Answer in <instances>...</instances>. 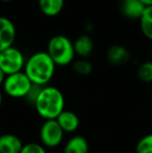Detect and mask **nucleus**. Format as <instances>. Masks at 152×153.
Masks as SVG:
<instances>
[{
    "instance_id": "nucleus-1",
    "label": "nucleus",
    "mask_w": 152,
    "mask_h": 153,
    "mask_svg": "<svg viewBox=\"0 0 152 153\" xmlns=\"http://www.w3.org/2000/svg\"><path fill=\"white\" fill-rule=\"evenodd\" d=\"M55 67L48 53L37 52L25 62L24 73L33 85L44 87L53 77Z\"/></svg>"
},
{
    "instance_id": "nucleus-2",
    "label": "nucleus",
    "mask_w": 152,
    "mask_h": 153,
    "mask_svg": "<svg viewBox=\"0 0 152 153\" xmlns=\"http://www.w3.org/2000/svg\"><path fill=\"white\" fill-rule=\"evenodd\" d=\"M33 106L45 120H56L62 111H65V98L56 88L43 87Z\"/></svg>"
},
{
    "instance_id": "nucleus-3",
    "label": "nucleus",
    "mask_w": 152,
    "mask_h": 153,
    "mask_svg": "<svg viewBox=\"0 0 152 153\" xmlns=\"http://www.w3.org/2000/svg\"><path fill=\"white\" fill-rule=\"evenodd\" d=\"M47 53L54 62L55 66H67L71 64L75 56L74 44L65 36H54L49 40Z\"/></svg>"
},
{
    "instance_id": "nucleus-4",
    "label": "nucleus",
    "mask_w": 152,
    "mask_h": 153,
    "mask_svg": "<svg viewBox=\"0 0 152 153\" xmlns=\"http://www.w3.org/2000/svg\"><path fill=\"white\" fill-rule=\"evenodd\" d=\"M33 83L29 80L27 75L22 72L6 76L3 82V90L5 94L13 98H25L28 92L30 91Z\"/></svg>"
},
{
    "instance_id": "nucleus-5",
    "label": "nucleus",
    "mask_w": 152,
    "mask_h": 153,
    "mask_svg": "<svg viewBox=\"0 0 152 153\" xmlns=\"http://www.w3.org/2000/svg\"><path fill=\"white\" fill-rule=\"evenodd\" d=\"M25 66V59L22 52L16 47H10L0 52V69L6 76L22 72Z\"/></svg>"
},
{
    "instance_id": "nucleus-6",
    "label": "nucleus",
    "mask_w": 152,
    "mask_h": 153,
    "mask_svg": "<svg viewBox=\"0 0 152 153\" xmlns=\"http://www.w3.org/2000/svg\"><path fill=\"white\" fill-rule=\"evenodd\" d=\"M64 131L56 120H46L40 130V139L43 146L48 148L57 147L62 143Z\"/></svg>"
},
{
    "instance_id": "nucleus-7",
    "label": "nucleus",
    "mask_w": 152,
    "mask_h": 153,
    "mask_svg": "<svg viewBox=\"0 0 152 153\" xmlns=\"http://www.w3.org/2000/svg\"><path fill=\"white\" fill-rule=\"evenodd\" d=\"M16 39V27L10 19L0 16V52L13 47Z\"/></svg>"
},
{
    "instance_id": "nucleus-8",
    "label": "nucleus",
    "mask_w": 152,
    "mask_h": 153,
    "mask_svg": "<svg viewBox=\"0 0 152 153\" xmlns=\"http://www.w3.org/2000/svg\"><path fill=\"white\" fill-rule=\"evenodd\" d=\"M23 147L22 141L17 135L5 133L0 137V153H20Z\"/></svg>"
},
{
    "instance_id": "nucleus-9",
    "label": "nucleus",
    "mask_w": 152,
    "mask_h": 153,
    "mask_svg": "<svg viewBox=\"0 0 152 153\" xmlns=\"http://www.w3.org/2000/svg\"><path fill=\"white\" fill-rule=\"evenodd\" d=\"M106 59L114 66H121L126 64L130 59V53L125 47L121 45H113L106 52Z\"/></svg>"
},
{
    "instance_id": "nucleus-10",
    "label": "nucleus",
    "mask_w": 152,
    "mask_h": 153,
    "mask_svg": "<svg viewBox=\"0 0 152 153\" xmlns=\"http://www.w3.org/2000/svg\"><path fill=\"white\" fill-rule=\"evenodd\" d=\"M146 6L141 0H123L121 3L122 14L129 19H139L140 20Z\"/></svg>"
},
{
    "instance_id": "nucleus-11",
    "label": "nucleus",
    "mask_w": 152,
    "mask_h": 153,
    "mask_svg": "<svg viewBox=\"0 0 152 153\" xmlns=\"http://www.w3.org/2000/svg\"><path fill=\"white\" fill-rule=\"evenodd\" d=\"M56 121L64 132H74L79 126V119L75 113L71 111H63L56 118Z\"/></svg>"
},
{
    "instance_id": "nucleus-12",
    "label": "nucleus",
    "mask_w": 152,
    "mask_h": 153,
    "mask_svg": "<svg viewBox=\"0 0 152 153\" xmlns=\"http://www.w3.org/2000/svg\"><path fill=\"white\" fill-rule=\"evenodd\" d=\"M73 44L75 54L80 56L81 59L89 57L94 51V42L87 34H82V36H78Z\"/></svg>"
},
{
    "instance_id": "nucleus-13",
    "label": "nucleus",
    "mask_w": 152,
    "mask_h": 153,
    "mask_svg": "<svg viewBox=\"0 0 152 153\" xmlns=\"http://www.w3.org/2000/svg\"><path fill=\"white\" fill-rule=\"evenodd\" d=\"M64 5L65 0H39V7L47 17H55L59 15Z\"/></svg>"
},
{
    "instance_id": "nucleus-14",
    "label": "nucleus",
    "mask_w": 152,
    "mask_h": 153,
    "mask_svg": "<svg viewBox=\"0 0 152 153\" xmlns=\"http://www.w3.org/2000/svg\"><path fill=\"white\" fill-rule=\"evenodd\" d=\"M64 153H89V144L81 135H75L67 142Z\"/></svg>"
},
{
    "instance_id": "nucleus-15",
    "label": "nucleus",
    "mask_w": 152,
    "mask_h": 153,
    "mask_svg": "<svg viewBox=\"0 0 152 153\" xmlns=\"http://www.w3.org/2000/svg\"><path fill=\"white\" fill-rule=\"evenodd\" d=\"M141 29L144 36L152 41V6H147L140 19Z\"/></svg>"
},
{
    "instance_id": "nucleus-16",
    "label": "nucleus",
    "mask_w": 152,
    "mask_h": 153,
    "mask_svg": "<svg viewBox=\"0 0 152 153\" xmlns=\"http://www.w3.org/2000/svg\"><path fill=\"white\" fill-rule=\"evenodd\" d=\"M138 77L143 82H152V61L143 62L139 67Z\"/></svg>"
},
{
    "instance_id": "nucleus-17",
    "label": "nucleus",
    "mask_w": 152,
    "mask_h": 153,
    "mask_svg": "<svg viewBox=\"0 0 152 153\" xmlns=\"http://www.w3.org/2000/svg\"><path fill=\"white\" fill-rule=\"evenodd\" d=\"M136 153H152V133L143 137L138 142Z\"/></svg>"
},
{
    "instance_id": "nucleus-18",
    "label": "nucleus",
    "mask_w": 152,
    "mask_h": 153,
    "mask_svg": "<svg viewBox=\"0 0 152 153\" xmlns=\"http://www.w3.org/2000/svg\"><path fill=\"white\" fill-rule=\"evenodd\" d=\"M73 70L79 75H89L93 71V66L87 59H79V61L74 62Z\"/></svg>"
},
{
    "instance_id": "nucleus-19",
    "label": "nucleus",
    "mask_w": 152,
    "mask_h": 153,
    "mask_svg": "<svg viewBox=\"0 0 152 153\" xmlns=\"http://www.w3.org/2000/svg\"><path fill=\"white\" fill-rule=\"evenodd\" d=\"M20 153H47L44 146L37 143H28L24 145Z\"/></svg>"
},
{
    "instance_id": "nucleus-20",
    "label": "nucleus",
    "mask_w": 152,
    "mask_h": 153,
    "mask_svg": "<svg viewBox=\"0 0 152 153\" xmlns=\"http://www.w3.org/2000/svg\"><path fill=\"white\" fill-rule=\"evenodd\" d=\"M43 87H40V85H33V87H31L30 91L28 92V94L26 95V97H25V100L27 101L28 103H30V104L35 105V102L36 100H37L39 94H40L41 90H42Z\"/></svg>"
},
{
    "instance_id": "nucleus-21",
    "label": "nucleus",
    "mask_w": 152,
    "mask_h": 153,
    "mask_svg": "<svg viewBox=\"0 0 152 153\" xmlns=\"http://www.w3.org/2000/svg\"><path fill=\"white\" fill-rule=\"evenodd\" d=\"M5 78H6V75L4 74L3 71L0 69V85H3V82H4V80H5Z\"/></svg>"
},
{
    "instance_id": "nucleus-22",
    "label": "nucleus",
    "mask_w": 152,
    "mask_h": 153,
    "mask_svg": "<svg viewBox=\"0 0 152 153\" xmlns=\"http://www.w3.org/2000/svg\"><path fill=\"white\" fill-rule=\"evenodd\" d=\"M142 3L144 4L145 6H152V0H141Z\"/></svg>"
},
{
    "instance_id": "nucleus-23",
    "label": "nucleus",
    "mask_w": 152,
    "mask_h": 153,
    "mask_svg": "<svg viewBox=\"0 0 152 153\" xmlns=\"http://www.w3.org/2000/svg\"><path fill=\"white\" fill-rule=\"evenodd\" d=\"M2 100H3V97H2V93L0 91V107H1V104H2Z\"/></svg>"
},
{
    "instance_id": "nucleus-24",
    "label": "nucleus",
    "mask_w": 152,
    "mask_h": 153,
    "mask_svg": "<svg viewBox=\"0 0 152 153\" xmlns=\"http://www.w3.org/2000/svg\"><path fill=\"white\" fill-rule=\"evenodd\" d=\"M0 1H3V2H8V1H12V0H0Z\"/></svg>"
},
{
    "instance_id": "nucleus-25",
    "label": "nucleus",
    "mask_w": 152,
    "mask_h": 153,
    "mask_svg": "<svg viewBox=\"0 0 152 153\" xmlns=\"http://www.w3.org/2000/svg\"><path fill=\"white\" fill-rule=\"evenodd\" d=\"M151 57H152V51H151Z\"/></svg>"
}]
</instances>
